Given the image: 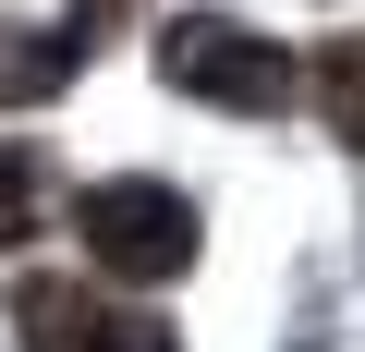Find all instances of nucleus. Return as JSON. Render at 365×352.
I'll return each instance as SVG.
<instances>
[{"label": "nucleus", "instance_id": "1", "mask_svg": "<svg viewBox=\"0 0 365 352\" xmlns=\"http://www.w3.org/2000/svg\"><path fill=\"white\" fill-rule=\"evenodd\" d=\"M73 243H86L110 279H182V267H195V243H207V219H195V195H182V183L122 170V183H86V195H73Z\"/></svg>", "mask_w": 365, "mask_h": 352}, {"label": "nucleus", "instance_id": "2", "mask_svg": "<svg viewBox=\"0 0 365 352\" xmlns=\"http://www.w3.org/2000/svg\"><path fill=\"white\" fill-rule=\"evenodd\" d=\"M158 61H170V85H195L207 110H292L304 97V61L280 49V37H256L244 13H182L170 37H158Z\"/></svg>", "mask_w": 365, "mask_h": 352}, {"label": "nucleus", "instance_id": "3", "mask_svg": "<svg viewBox=\"0 0 365 352\" xmlns=\"http://www.w3.org/2000/svg\"><path fill=\"white\" fill-rule=\"evenodd\" d=\"M13 328H25V352H170L158 316L98 304L86 279H25V292H13Z\"/></svg>", "mask_w": 365, "mask_h": 352}, {"label": "nucleus", "instance_id": "4", "mask_svg": "<svg viewBox=\"0 0 365 352\" xmlns=\"http://www.w3.org/2000/svg\"><path fill=\"white\" fill-rule=\"evenodd\" d=\"M61 85H73V49H61V37L0 25V110H37V97H61Z\"/></svg>", "mask_w": 365, "mask_h": 352}, {"label": "nucleus", "instance_id": "5", "mask_svg": "<svg viewBox=\"0 0 365 352\" xmlns=\"http://www.w3.org/2000/svg\"><path fill=\"white\" fill-rule=\"evenodd\" d=\"M304 85H317V110H329V134L365 146V37H329V49L304 61Z\"/></svg>", "mask_w": 365, "mask_h": 352}, {"label": "nucleus", "instance_id": "6", "mask_svg": "<svg viewBox=\"0 0 365 352\" xmlns=\"http://www.w3.org/2000/svg\"><path fill=\"white\" fill-rule=\"evenodd\" d=\"M122 25H134V0H73V25H61V49L86 61V49H110Z\"/></svg>", "mask_w": 365, "mask_h": 352}, {"label": "nucleus", "instance_id": "7", "mask_svg": "<svg viewBox=\"0 0 365 352\" xmlns=\"http://www.w3.org/2000/svg\"><path fill=\"white\" fill-rule=\"evenodd\" d=\"M13 195H25V158L0 146V231H25V207H13Z\"/></svg>", "mask_w": 365, "mask_h": 352}]
</instances>
